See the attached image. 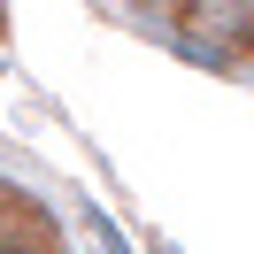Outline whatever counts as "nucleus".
<instances>
[{
  "mask_svg": "<svg viewBox=\"0 0 254 254\" xmlns=\"http://www.w3.org/2000/svg\"><path fill=\"white\" fill-rule=\"evenodd\" d=\"M0 254H54V231H47V239H8Z\"/></svg>",
  "mask_w": 254,
  "mask_h": 254,
  "instance_id": "obj_1",
  "label": "nucleus"
},
{
  "mask_svg": "<svg viewBox=\"0 0 254 254\" xmlns=\"http://www.w3.org/2000/svg\"><path fill=\"white\" fill-rule=\"evenodd\" d=\"M131 8H162V0H131Z\"/></svg>",
  "mask_w": 254,
  "mask_h": 254,
  "instance_id": "obj_2",
  "label": "nucleus"
}]
</instances>
